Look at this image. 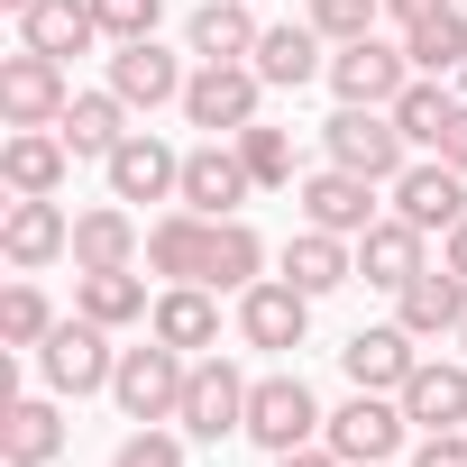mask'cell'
Instances as JSON below:
<instances>
[{
	"instance_id": "cell-1",
	"label": "cell",
	"mask_w": 467,
	"mask_h": 467,
	"mask_svg": "<svg viewBox=\"0 0 467 467\" xmlns=\"http://www.w3.org/2000/svg\"><path fill=\"white\" fill-rule=\"evenodd\" d=\"M321 156L348 165V174H367V183H394V174L412 165V138L394 129V110H358V101H339V110L321 119Z\"/></svg>"
},
{
	"instance_id": "cell-2",
	"label": "cell",
	"mask_w": 467,
	"mask_h": 467,
	"mask_svg": "<svg viewBox=\"0 0 467 467\" xmlns=\"http://www.w3.org/2000/svg\"><path fill=\"white\" fill-rule=\"evenodd\" d=\"M37 376H47V394L83 403V394H110V376H119V348H110V330H101V321L65 312V321L47 330V348H37Z\"/></svg>"
},
{
	"instance_id": "cell-3",
	"label": "cell",
	"mask_w": 467,
	"mask_h": 467,
	"mask_svg": "<svg viewBox=\"0 0 467 467\" xmlns=\"http://www.w3.org/2000/svg\"><path fill=\"white\" fill-rule=\"evenodd\" d=\"M183 385H192V358H183V348H165V339L147 330V348H119L110 403H119L129 421H174V412H183Z\"/></svg>"
},
{
	"instance_id": "cell-4",
	"label": "cell",
	"mask_w": 467,
	"mask_h": 467,
	"mask_svg": "<svg viewBox=\"0 0 467 467\" xmlns=\"http://www.w3.org/2000/svg\"><path fill=\"white\" fill-rule=\"evenodd\" d=\"M321 403H312V385L294 376V367H275V376H257L248 385V440L266 449V458H285V449H312L321 440Z\"/></svg>"
},
{
	"instance_id": "cell-5",
	"label": "cell",
	"mask_w": 467,
	"mask_h": 467,
	"mask_svg": "<svg viewBox=\"0 0 467 467\" xmlns=\"http://www.w3.org/2000/svg\"><path fill=\"white\" fill-rule=\"evenodd\" d=\"M321 440L339 449V467H385V458L412 440V421H403V394H367V385H358V394H348V403L321 421Z\"/></svg>"
},
{
	"instance_id": "cell-6",
	"label": "cell",
	"mask_w": 467,
	"mask_h": 467,
	"mask_svg": "<svg viewBox=\"0 0 467 467\" xmlns=\"http://www.w3.org/2000/svg\"><path fill=\"white\" fill-rule=\"evenodd\" d=\"M257 110H266V74H257V65H192L183 119H192L202 138H239Z\"/></svg>"
},
{
	"instance_id": "cell-7",
	"label": "cell",
	"mask_w": 467,
	"mask_h": 467,
	"mask_svg": "<svg viewBox=\"0 0 467 467\" xmlns=\"http://www.w3.org/2000/svg\"><path fill=\"white\" fill-rule=\"evenodd\" d=\"M248 385L257 376H239L229 358H192V385H183L174 431L183 440H248Z\"/></svg>"
},
{
	"instance_id": "cell-8",
	"label": "cell",
	"mask_w": 467,
	"mask_h": 467,
	"mask_svg": "<svg viewBox=\"0 0 467 467\" xmlns=\"http://www.w3.org/2000/svg\"><path fill=\"white\" fill-rule=\"evenodd\" d=\"M0 257H10L19 275L74 257V220H65V202H56V192H10V211H0Z\"/></svg>"
},
{
	"instance_id": "cell-9",
	"label": "cell",
	"mask_w": 467,
	"mask_h": 467,
	"mask_svg": "<svg viewBox=\"0 0 467 467\" xmlns=\"http://www.w3.org/2000/svg\"><path fill=\"white\" fill-rule=\"evenodd\" d=\"M321 83L339 101H358V110H394V92L412 83V56L385 47V37H348V47H330V74Z\"/></svg>"
},
{
	"instance_id": "cell-10",
	"label": "cell",
	"mask_w": 467,
	"mask_h": 467,
	"mask_svg": "<svg viewBox=\"0 0 467 467\" xmlns=\"http://www.w3.org/2000/svg\"><path fill=\"white\" fill-rule=\"evenodd\" d=\"M257 192V174H248V156H239V138H202L192 156H183V211H202V220H239V202Z\"/></svg>"
},
{
	"instance_id": "cell-11",
	"label": "cell",
	"mask_w": 467,
	"mask_h": 467,
	"mask_svg": "<svg viewBox=\"0 0 467 467\" xmlns=\"http://www.w3.org/2000/svg\"><path fill=\"white\" fill-rule=\"evenodd\" d=\"M65 101H74V83H65L56 56H37V47L0 56V119H10V129H56Z\"/></svg>"
},
{
	"instance_id": "cell-12",
	"label": "cell",
	"mask_w": 467,
	"mask_h": 467,
	"mask_svg": "<svg viewBox=\"0 0 467 467\" xmlns=\"http://www.w3.org/2000/svg\"><path fill=\"white\" fill-rule=\"evenodd\" d=\"M376 192H385V183H367V174H348V165H321V174L294 183L303 229H330V239H367V229H376Z\"/></svg>"
},
{
	"instance_id": "cell-13",
	"label": "cell",
	"mask_w": 467,
	"mask_h": 467,
	"mask_svg": "<svg viewBox=\"0 0 467 467\" xmlns=\"http://www.w3.org/2000/svg\"><path fill=\"white\" fill-rule=\"evenodd\" d=\"M385 202H394L412 229H440V239H449V229L467 220V174H458L449 156H412V165L385 183Z\"/></svg>"
},
{
	"instance_id": "cell-14",
	"label": "cell",
	"mask_w": 467,
	"mask_h": 467,
	"mask_svg": "<svg viewBox=\"0 0 467 467\" xmlns=\"http://www.w3.org/2000/svg\"><path fill=\"white\" fill-rule=\"evenodd\" d=\"M239 339H248V348H266V358L303 348V339H312V294H303V285H285V275L248 285V294H239Z\"/></svg>"
},
{
	"instance_id": "cell-15",
	"label": "cell",
	"mask_w": 467,
	"mask_h": 467,
	"mask_svg": "<svg viewBox=\"0 0 467 467\" xmlns=\"http://www.w3.org/2000/svg\"><path fill=\"white\" fill-rule=\"evenodd\" d=\"M101 174H110V202H174V192H183V156H174L156 129H129Z\"/></svg>"
},
{
	"instance_id": "cell-16",
	"label": "cell",
	"mask_w": 467,
	"mask_h": 467,
	"mask_svg": "<svg viewBox=\"0 0 467 467\" xmlns=\"http://www.w3.org/2000/svg\"><path fill=\"white\" fill-rule=\"evenodd\" d=\"M339 367H348V385H367V394H403L412 367H421V339H412L403 321H376V330H348Z\"/></svg>"
},
{
	"instance_id": "cell-17",
	"label": "cell",
	"mask_w": 467,
	"mask_h": 467,
	"mask_svg": "<svg viewBox=\"0 0 467 467\" xmlns=\"http://www.w3.org/2000/svg\"><path fill=\"white\" fill-rule=\"evenodd\" d=\"M257 74H266V92H303V83H321L330 74V37L312 28V19H275L266 37H257V56H248Z\"/></svg>"
},
{
	"instance_id": "cell-18",
	"label": "cell",
	"mask_w": 467,
	"mask_h": 467,
	"mask_svg": "<svg viewBox=\"0 0 467 467\" xmlns=\"http://www.w3.org/2000/svg\"><path fill=\"white\" fill-rule=\"evenodd\" d=\"M183 56H165L156 37H129L119 56H110V92L129 101V110H165V101H183Z\"/></svg>"
},
{
	"instance_id": "cell-19",
	"label": "cell",
	"mask_w": 467,
	"mask_h": 467,
	"mask_svg": "<svg viewBox=\"0 0 467 467\" xmlns=\"http://www.w3.org/2000/svg\"><path fill=\"white\" fill-rule=\"evenodd\" d=\"M394 321H403L412 339H458V321H467V275H458V266H421V275L394 294Z\"/></svg>"
},
{
	"instance_id": "cell-20",
	"label": "cell",
	"mask_w": 467,
	"mask_h": 467,
	"mask_svg": "<svg viewBox=\"0 0 467 467\" xmlns=\"http://www.w3.org/2000/svg\"><path fill=\"white\" fill-rule=\"evenodd\" d=\"M138 257H147V229L129 220V202H92V211H74V275L138 266Z\"/></svg>"
},
{
	"instance_id": "cell-21",
	"label": "cell",
	"mask_w": 467,
	"mask_h": 467,
	"mask_svg": "<svg viewBox=\"0 0 467 467\" xmlns=\"http://www.w3.org/2000/svg\"><path fill=\"white\" fill-rule=\"evenodd\" d=\"M65 394H10L0 403V458L10 467H47V458H65V412H56Z\"/></svg>"
},
{
	"instance_id": "cell-22",
	"label": "cell",
	"mask_w": 467,
	"mask_h": 467,
	"mask_svg": "<svg viewBox=\"0 0 467 467\" xmlns=\"http://www.w3.org/2000/svg\"><path fill=\"white\" fill-rule=\"evenodd\" d=\"M147 330H156L165 348H183V358H211V348H220V294H211V285H165L156 312H147Z\"/></svg>"
},
{
	"instance_id": "cell-23",
	"label": "cell",
	"mask_w": 467,
	"mask_h": 467,
	"mask_svg": "<svg viewBox=\"0 0 467 467\" xmlns=\"http://www.w3.org/2000/svg\"><path fill=\"white\" fill-rule=\"evenodd\" d=\"M403 421L412 431H467V358H421L403 385Z\"/></svg>"
},
{
	"instance_id": "cell-24",
	"label": "cell",
	"mask_w": 467,
	"mask_h": 467,
	"mask_svg": "<svg viewBox=\"0 0 467 467\" xmlns=\"http://www.w3.org/2000/svg\"><path fill=\"white\" fill-rule=\"evenodd\" d=\"M257 19H248V0H202V10L183 19V56H202V65H248L257 56Z\"/></svg>"
},
{
	"instance_id": "cell-25",
	"label": "cell",
	"mask_w": 467,
	"mask_h": 467,
	"mask_svg": "<svg viewBox=\"0 0 467 467\" xmlns=\"http://www.w3.org/2000/svg\"><path fill=\"white\" fill-rule=\"evenodd\" d=\"M19 47H37V56H92L101 47V19H92V0H28L19 10Z\"/></svg>"
},
{
	"instance_id": "cell-26",
	"label": "cell",
	"mask_w": 467,
	"mask_h": 467,
	"mask_svg": "<svg viewBox=\"0 0 467 467\" xmlns=\"http://www.w3.org/2000/svg\"><path fill=\"white\" fill-rule=\"evenodd\" d=\"M65 174H74V147L56 129H10L0 138V183L10 192H65Z\"/></svg>"
},
{
	"instance_id": "cell-27",
	"label": "cell",
	"mask_w": 467,
	"mask_h": 467,
	"mask_svg": "<svg viewBox=\"0 0 467 467\" xmlns=\"http://www.w3.org/2000/svg\"><path fill=\"white\" fill-rule=\"evenodd\" d=\"M285 285H303L312 303L358 285V239H330V229H294L285 239Z\"/></svg>"
},
{
	"instance_id": "cell-28",
	"label": "cell",
	"mask_w": 467,
	"mask_h": 467,
	"mask_svg": "<svg viewBox=\"0 0 467 467\" xmlns=\"http://www.w3.org/2000/svg\"><path fill=\"white\" fill-rule=\"evenodd\" d=\"M202 257H211V220L202 211H165V220H147V266L165 275V285H202Z\"/></svg>"
},
{
	"instance_id": "cell-29",
	"label": "cell",
	"mask_w": 467,
	"mask_h": 467,
	"mask_svg": "<svg viewBox=\"0 0 467 467\" xmlns=\"http://www.w3.org/2000/svg\"><path fill=\"white\" fill-rule=\"evenodd\" d=\"M421 239H431V229H412L403 211H394V220H376L367 239H358V275H367V285H385V294H403V285L431 266V257H421Z\"/></svg>"
},
{
	"instance_id": "cell-30",
	"label": "cell",
	"mask_w": 467,
	"mask_h": 467,
	"mask_svg": "<svg viewBox=\"0 0 467 467\" xmlns=\"http://www.w3.org/2000/svg\"><path fill=\"white\" fill-rule=\"evenodd\" d=\"M56 138L74 147V156H92V165H110V147L129 138V101L101 83V92H74L65 101V119H56Z\"/></svg>"
},
{
	"instance_id": "cell-31",
	"label": "cell",
	"mask_w": 467,
	"mask_h": 467,
	"mask_svg": "<svg viewBox=\"0 0 467 467\" xmlns=\"http://www.w3.org/2000/svg\"><path fill=\"white\" fill-rule=\"evenodd\" d=\"M74 312L101 321V330H138L156 303H147V275L138 266H101V275H74Z\"/></svg>"
},
{
	"instance_id": "cell-32",
	"label": "cell",
	"mask_w": 467,
	"mask_h": 467,
	"mask_svg": "<svg viewBox=\"0 0 467 467\" xmlns=\"http://www.w3.org/2000/svg\"><path fill=\"white\" fill-rule=\"evenodd\" d=\"M202 285H211V294H248V285H266V239H257L248 220H211Z\"/></svg>"
},
{
	"instance_id": "cell-33",
	"label": "cell",
	"mask_w": 467,
	"mask_h": 467,
	"mask_svg": "<svg viewBox=\"0 0 467 467\" xmlns=\"http://www.w3.org/2000/svg\"><path fill=\"white\" fill-rule=\"evenodd\" d=\"M458 101H467V92H449V74H412V83L394 92V129H403L412 147H440V129H449Z\"/></svg>"
},
{
	"instance_id": "cell-34",
	"label": "cell",
	"mask_w": 467,
	"mask_h": 467,
	"mask_svg": "<svg viewBox=\"0 0 467 467\" xmlns=\"http://www.w3.org/2000/svg\"><path fill=\"white\" fill-rule=\"evenodd\" d=\"M403 56H412V74H458L467 65V0L421 19V28H403Z\"/></svg>"
},
{
	"instance_id": "cell-35",
	"label": "cell",
	"mask_w": 467,
	"mask_h": 467,
	"mask_svg": "<svg viewBox=\"0 0 467 467\" xmlns=\"http://www.w3.org/2000/svg\"><path fill=\"white\" fill-rule=\"evenodd\" d=\"M56 321H65V312H56V303H47L28 275L0 294V339H10V348H47V330H56Z\"/></svg>"
},
{
	"instance_id": "cell-36",
	"label": "cell",
	"mask_w": 467,
	"mask_h": 467,
	"mask_svg": "<svg viewBox=\"0 0 467 467\" xmlns=\"http://www.w3.org/2000/svg\"><path fill=\"white\" fill-rule=\"evenodd\" d=\"M239 156H248L257 192H285V183H294V129H266V119H248V129H239Z\"/></svg>"
},
{
	"instance_id": "cell-37",
	"label": "cell",
	"mask_w": 467,
	"mask_h": 467,
	"mask_svg": "<svg viewBox=\"0 0 467 467\" xmlns=\"http://www.w3.org/2000/svg\"><path fill=\"white\" fill-rule=\"evenodd\" d=\"M330 47H348V37H376V19H385V0H312V10H303Z\"/></svg>"
},
{
	"instance_id": "cell-38",
	"label": "cell",
	"mask_w": 467,
	"mask_h": 467,
	"mask_svg": "<svg viewBox=\"0 0 467 467\" xmlns=\"http://www.w3.org/2000/svg\"><path fill=\"white\" fill-rule=\"evenodd\" d=\"M110 467H183V431H165V421H138V431L110 449Z\"/></svg>"
},
{
	"instance_id": "cell-39",
	"label": "cell",
	"mask_w": 467,
	"mask_h": 467,
	"mask_svg": "<svg viewBox=\"0 0 467 467\" xmlns=\"http://www.w3.org/2000/svg\"><path fill=\"white\" fill-rule=\"evenodd\" d=\"M92 19H101V37H110V47H129V37H156L165 0H92Z\"/></svg>"
},
{
	"instance_id": "cell-40",
	"label": "cell",
	"mask_w": 467,
	"mask_h": 467,
	"mask_svg": "<svg viewBox=\"0 0 467 467\" xmlns=\"http://www.w3.org/2000/svg\"><path fill=\"white\" fill-rule=\"evenodd\" d=\"M412 467H467V431H421L412 440Z\"/></svg>"
},
{
	"instance_id": "cell-41",
	"label": "cell",
	"mask_w": 467,
	"mask_h": 467,
	"mask_svg": "<svg viewBox=\"0 0 467 467\" xmlns=\"http://www.w3.org/2000/svg\"><path fill=\"white\" fill-rule=\"evenodd\" d=\"M431 156H449V165H458V174H467V101H458V110H449V129H440V147H431Z\"/></svg>"
},
{
	"instance_id": "cell-42",
	"label": "cell",
	"mask_w": 467,
	"mask_h": 467,
	"mask_svg": "<svg viewBox=\"0 0 467 467\" xmlns=\"http://www.w3.org/2000/svg\"><path fill=\"white\" fill-rule=\"evenodd\" d=\"M440 10H458V0H385V19H403V28H421V19H440Z\"/></svg>"
},
{
	"instance_id": "cell-43",
	"label": "cell",
	"mask_w": 467,
	"mask_h": 467,
	"mask_svg": "<svg viewBox=\"0 0 467 467\" xmlns=\"http://www.w3.org/2000/svg\"><path fill=\"white\" fill-rule=\"evenodd\" d=\"M275 467H339V449H330V440H312V449H285Z\"/></svg>"
},
{
	"instance_id": "cell-44",
	"label": "cell",
	"mask_w": 467,
	"mask_h": 467,
	"mask_svg": "<svg viewBox=\"0 0 467 467\" xmlns=\"http://www.w3.org/2000/svg\"><path fill=\"white\" fill-rule=\"evenodd\" d=\"M440 266H458V275H467V220H458L449 239H440Z\"/></svg>"
},
{
	"instance_id": "cell-45",
	"label": "cell",
	"mask_w": 467,
	"mask_h": 467,
	"mask_svg": "<svg viewBox=\"0 0 467 467\" xmlns=\"http://www.w3.org/2000/svg\"><path fill=\"white\" fill-rule=\"evenodd\" d=\"M0 10H10V19H19V10H28V0H0Z\"/></svg>"
},
{
	"instance_id": "cell-46",
	"label": "cell",
	"mask_w": 467,
	"mask_h": 467,
	"mask_svg": "<svg viewBox=\"0 0 467 467\" xmlns=\"http://www.w3.org/2000/svg\"><path fill=\"white\" fill-rule=\"evenodd\" d=\"M458 358H467V321H458Z\"/></svg>"
}]
</instances>
